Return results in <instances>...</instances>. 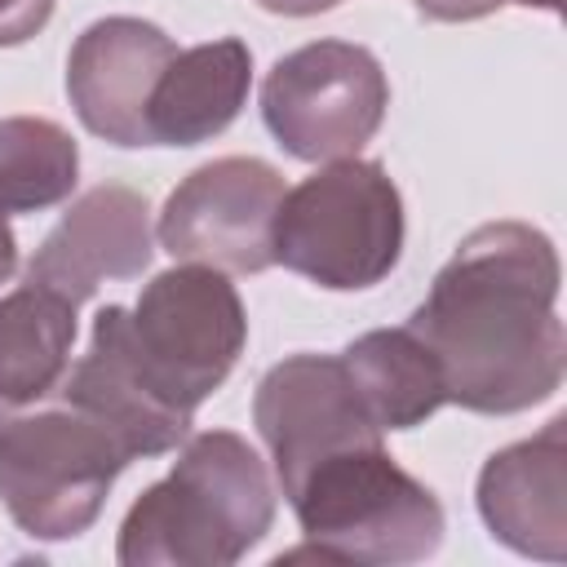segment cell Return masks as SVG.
I'll list each match as a JSON object with an SVG mask.
<instances>
[{
    "label": "cell",
    "instance_id": "cell-1",
    "mask_svg": "<svg viewBox=\"0 0 567 567\" xmlns=\"http://www.w3.org/2000/svg\"><path fill=\"white\" fill-rule=\"evenodd\" d=\"M558 275L549 235L527 221H487L456 244L425 301L408 315V332L439 363L447 403L509 416L563 385Z\"/></svg>",
    "mask_w": 567,
    "mask_h": 567
},
{
    "label": "cell",
    "instance_id": "cell-2",
    "mask_svg": "<svg viewBox=\"0 0 567 567\" xmlns=\"http://www.w3.org/2000/svg\"><path fill=\"white\" fill-rule=\"evenodd\" d=\"M275 523V483L257 447L230 430L182 439L173 470L120 523L124 567H230Z\"/></svg>",
    "mask_w": 567,
    "mask_h": 567
},
{
    "label": "cell",
    "instance_id": "cell-3",
    "mask_svg": "<svg viewBox=\"0 0 567 567\" xmlns=\"http://www.w3.org/2000/svg\"><path fill=\"white\" fill-rule=\"evenodd\" d=\"M306 532L301 549L279 554V563H421L443 540L439 496L412 478L385 443H363L323 456L284 496Z\"/></svg>",
    "mask_w": 567,
    "mask_h": 567
},
{
    "label": "cell",
    "instance_id": "cell-4",
    "mask_svg": "<svg viewBox=\"0 0 567 567\" xmlns=\"http://www.w3.org/2000/svg\"><path fill=\"white\" fill-rule=\"evenodd\" d=\"M97 323L111 332L142 385L159 403L190 416L230 377L248 341L235 284L221 270L195 261L155 275L133 310L102 306Z\"/></svg>",
    "mask_w": 567,
    "mask_h": 567
},
{
    "label": "cell",
    "instance_id": "cell-5",
    "mask_svg": "<svg viewBox=\"0 0 567 567\" xmlns=\"http://www.w3.org/2000/svg\"><path fill=\"white\" fill-rule=\"evenodd\" d=\"M133 447L93 412L53 394L49 408H0V501L35 540H75L102 514Z\"/></svg>",
    "mask_w": 567,
    "mask_h": 567
},
{
    "label": "cell",
    "instance_id": "cell-6",
    "mask_svg": "<svg viewBox=\"0 0 567 567\" xmlns=\"http://www.w3.org/2000/svg\"><path fill=\"white\" fill-rule=\"evenodd\" d=\"M403 252V199L377 159H332L275 213V261L332 292L381 284Z\"/></svg>",
    "mask_w": 567,
    "mask_h": 567
},
{
    "label": "cell",
    "instance_id": "cell-7",
    "mask_svg": "<svg viewBox=\"0 0 567 567\" xmlns=\"http://www.w3.org/2000/svg\"><path fill=\"white\" fill-rule=\"evenodd\" d=\"M385 106V66L372 49L350 40H310L284 53L261 80V120L270 137L306 164L359 155L377 137Z\"/></svg>",
    "mask_w": 567,
    "mask_h": 567
},
{
    "label": "cell",
    "instance_id": "cell-8",
    "mask_svg": "<svg viewBox=\"0 0 567 567\" xmlns=\"http://www.w3.org/2000/svg\"><path fill=\"white\" fill-rule=\"evenodd\" d=\"M284 190L279 168L257 155L208 159L164 199L155 239L173 261L257 275L275 266V213Z\"/></svg>",
    "mask_w": 567,
    "mask_h": 567
},
{
    "label": "cell",
    "instance_id": "cell-9",
    "mask_svg": "<svg viewBox=\"0 0 567 567\" xmlns=\"http://www.w3.org/2000/svg\"><path fill=\"white\" fill-rule=\"evenodd\" d=\"M252 425L275 461V483L288 496L323 456L381 443L385 430L368 416L341 354H288L252 394Z\"/></svg>",
    "mask_w": 567,
    "mask_h": 567
},
{
    "label": "cell",
    "instance_id": "cell-10",
    "mask_svg": "<svg viewBox=\"0 0 567 567\" xmlns=\"http://www.w3.org/2000/svg\"><path fill=\"white\" fill-rule=\"evenodd\" d=\"M177 44L146 18H97L66 53V97L80 124L111 146H151V93Z\"/></svg>",
    "mask_w": 567,
    "mask_h": 567
},
{
    "label": "cell",
    "instance_id": "cell-11",
    "mask_svg": "<svg viewBox=\"0 0 567 567\" xmlns=\"http://www.w3.org/2000/svg\"><path fill=\"white\" fill-rule=\"evenodd\" d=\"M155 230L151 204L124 182H102L71 199L27 261V284H40L71 306L89 301L102 284L137 279L151 266Z\"/></svg>",
    "mask_w": 567,
    "mask_h": 567
},
{
    "label": "cell",
    "instance_id": "cell-12",
    "mask_svg": "<svg viewBox=\"0 0 567 567\" xmlns=\"http://www.w3.org/2000/svg\"><path fill=\"white\" fill-rule=\"evenodd\" d=\"M478 514L514 554L567 558V416L487 456L478 470Z\"/></svg>",
    "mask_w": 567,
    "mask_h": 567
},
{
    "label": "cell",
    "instance_id": "cell-13",
    "mask_svg": "<svg viewBox=\"0 0 567 567\" xmlns=\"http://www.w3.org/2000/svg\"><path fill=\"white\" fill-rule=\"evenodd\" d=\"M248 80L252 53L235 35L177 49L151 93V146H199L226 133L248 97Z\"/></svg>",
    "mask_w": 567,
    "mask_h": 567
},
{
    "label": "cell",
    "instance_id": "cell-14",
    "mask_svg": "<svg viewBox=\"0 0 567 567\" xmlns=\"http://www.w3.org/2000/svg\"><path fill=\"white\" fill-rule=\"evenodd\" d=\"M53 394L106 421L133 447V456H164L190 434V412L159 403L97 319H93L89 350L66 368Z\"/></svg>",
    "mask_w": 567,
    "mask_h": 567
},
{
    "label": "cell",
    "instance_id": "cell-15",
    "mask_svg": "<svg viewBox=\"0 0 567 567\" xmlns=\"http://www.w3.org/2000/svg\"><path fill=\"white\" fill-rule=\"evenodd\" d=\"M341 363L381 430H416L430 421L447 394L434 354L421 346L416 332L403 328H372L341 350Z\"/></svg>",
    "mask_w": 567,
    "mask_h": 567
},
{
    "label": "cell",
    "instance_id": "cell-16",
    "mask_svg": "<svg viewBox=\"0 0 567 567\" xmlns=\"http://www.w3.org/2000/svg\"><path fill=\"white\" fill-rule=\"evenodd\" d=\"M75 341V306L40 284L0 301V408H27L58 390Z\"/></svg>",
    "mask_w": 567,
    "mask_h": 567
},
{
    "label": "cell",
    "instance_id": "cell-17",
    "mask_svg": "<svg viewBox=\"0 0 567 567\" xmlns=\"http://www.w3.org/2000/svg\"><path fill=\"white\" fill-rule=\"evenodd\" d=\"M80 146L44 115H0V208L35 213L75 190Z\"/></svg>",
    "mask_w": 567,
    "mask_h": 567
},
{
    "label": "cell",
    "instance_id": "cell-18",
    "mask_svg": "<svg viewBox=\"0 0 567 567\" xmlns=\"http://www.w3.org/2000/svg\"><path fill=\"white\" fill-rule=\"evenodd\" d=\"M58 0H0V49L27 44L31 35L44 31V22L53 18Z\"/></svg>",
    "mask_w": 567,
    "mask_h": 567
},
{
    "label": "cell",
    "instance_id": "cell-19",
    "mask_svg": "<svg viewBox=\"0 0 567 567\" xmlns=\"http://www.w3.org/2000/svg\"><path fill=\"white\" fill-rule=\"evenodd\" d=\"M421 18L430 22H474V18H487L496 13L501 4H527V9H558V0H412Z\"/></svg>",
    "mask_w": 567,
    "mask_h": 567
},
{
    "label": "cell",
    "instance_id": "cell-20",
    "mask_svg": "<svg viewBox=\"0 0 567 567\" xmlns=\"http://www.w3.org/2000/svg\"><path fill=\"white\" fill-rule=\"evenodd\" d=\"M266 13H284V18H310L323 9H337L341 0H257Z\"/></svg>",
    "mask_w": 567,
    "mask_h": 567
},
{
    "label": "cell",
    "instance_id": "cell-21",
    "mask_svg": "<svg viewBox=\"0 0 567 567\" xmlns=\"http://www.w3.org/2000/svg\"><path fill=\"white\" fill-rule=\"evenodd\" d=\"M18 266V239H13V226H9V213L0 208V284L13 275Z\"/></svg>",
    "mask_w": 567,
    "mask_h": 567
}]
</instances>
